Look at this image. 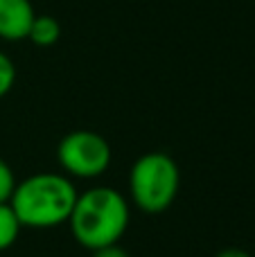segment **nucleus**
<instances>
[{"label": "nucleus", "instance_id": "f257e3e1", "mask_svg": "<svg viewBox=\"0 0 255 257\" xmlns=\"http://www.w3.org/2000/svg\"><path fill=\"white\" fill-rule=\"evenodd\" d=\"M68 221L84 248L97 250L120 241L129 226V205L117 190L93 187L77 196Z\"/></svg>", "mask_w": 255, "mask_h": 257}, {"label": "nucleus", "instance_id": "f03ea898", "mask_svg": "<svg viewBox=\"0 0 255 257\" xmlns=\"http://www.w3.org/2000/svg\"><path fill=\"white\" fill-rule=\"evenodd\" d=\"M77 190L61 174H36L16 183L9 205L14 208L21 226L52 228L68 221L75 208Z\"/></svg>", "mask_w": 255, "mask_h": 257}, {"label": "nucleus", "instance_id": "7ed1b4c3", "mask_svg": "<svg viewBox=\"0 0 255 257\" xmlns=\"http://www.w3.org/2000/svg\"><path fill=\"white\" fill-rule=\"evenodd\" d=\"M179 167L167 154L154 151L136 160L129 176L134 203L143 212L158 214L172 205L179 192Z\"/></svg>", "mask_w": 255, "mask_h": 257}, {"label": "nucleus", "instance_id": "20e7f679", "mask_svg": "<svg viewBox=\"0 0 255 257\" xmlns=\"http://www.w3.org/2000/svg\"><path fill=\"white\" fill-rule=\"evenodd\" d=\"M59 163L70 176L95 178L111 165V147L99 133L72 131L59 142Z\"/></svg>", "mask_w": 255, "mask_h": 257}, {"label": "nucleus", "instance_id": "39448f33", "mask_svg": "<svg viewBox=\"0 0 255 257\" xmlns=\"http://www.w3.org/2000/svg\"><path fill=\"white\" fill-rule=\"evenodd\" d=\"M34 16L36 14L30 0H0V39L3 41L27 39Z\"/></svg>", "mask_w": 255, "mask_h": 257}, {"label": "nucleus", "instance_id": "423d86ee", "mask_svg": "<svg viewBox=\"0 0 255 257\" xmlns=\"http://www.w3.org/2000/svg\"><path fill=\"white\" fill-rule=\"evenodd\" d=\"M61 36V25L57 23V18L52 16H34L30 27V34L27 39L32 41L39 48H48V45H54Z\"/></svg>", "mask_w": 255, "mask_h": 257}, {"label": "nucleus", "instance_id": "0eeeda50", "mask_svg": "<svg viewBox=\"0 0 255 257\" xmlns=\"http://www.w3.org/2000/svg\"><path fill=\"white\" fill-rule=\"evenodd\" d=\"M21 221H18L16 212L9 203H0V250H7L14 246L21 232Z\"/></svg>", "mask_w": 255, "mask_h": 257}, {"label": "nucleus", "instance_id": "6e6552de", "mask_svg": "<svg viewBox=\"0 0 255 257\" xmlns=\"http://www.w3.org/2000/svg\"><path fill=\"white\" fill-rule=\"evenodd\" d=\"M14 81H16V68H14L12 59L7 54L0 52V99L12 90Z\"/></svg>", "mask_w": 255, "mask_h": 257}, {"label": "nucleus", "instance_id": "1a4fd4ad", "mask_svg": "<svg viewBox=\"0 0 255 257\" xmlns=\"http://www.w3.org/2000/svg\"><path fill=\"white\" fill-rule=\"evenodd\" d=\"M14 187H16V178L14 172L9 169V165L0 158V203H9L14 194Z\"/></svg>", "mask_w": 255, "mask_h": 257}, {"label": "nucleus", "instance_id": "9d476101", "mask_svg": "<svg viewBox=\"0 0 255 257\" xmlns=\"http://www.w3.org/2000/svg\"><path fill=\"white\" fill-rule=\"evenodd\" d=\"M93 257H129L124 248H120L117 244H111V246H104V248H97Z\"/></svg>", "mask_w": 255, "mask_h": 257}, {"label": "nucleus", "instance_id": "9b49d317", "mask_svg": "<svg viewBox=\"0 0 255 257\" xmlns=\"http://www.w3.org/2000/svg\"><path fill=\"white\" fill-rule=\"evenodd\" d=\"M217 257H251L246 253V250H239V248H226V250H221Z\"/></svg>", "mask_w": 255, "mask_h": 257}]
</instances>
